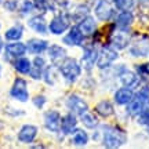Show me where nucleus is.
I'll list each match as a JSON object with an SVG mask.
<instances>
[{
    "label": "nucleus",
    "mask_w": 149,
    "mask_h": 149,
    "mask_svg": "<svg viewBox=\"0 0 149 149\" xmlns=\"http://www.w3.org/2000/svg\"><path fill=\"white\" fill-rule=\"evenodd\" d=\"M95 112L98 115H101L102 117H108V116H112L113 115V105H112V102L109 101H101L100 104H97L95 107Z\"/></svg>",
    "instance_id": "nucleus-24"
},
{
    "label": "nucleus",
    "mask_w": 149,
    "mask_h": 149,
    "mask_svg": "<svg viewBox=\"0 0 149 149\" xmlns=\"http://www.w3.org/2000/svg\"><path fill=\"white\" fill-rule=\"evenodd\" d=\"M32 8H33V4L32 3H31V1H24V4H22V13H24V14H26V13H31V11H32Z\"/></svg>",
    "instance_id": "nucleus-33"
},
{
    "label": "nucleus",
    "mask_w": 149,
    "mask_h": 149,
    "mask_svg": "<svg viewBox=\"0 0 149 149\" xmlns=\"http://www.w3.org/2000/svg\"><path fill=\"white\" fill-rule=\"evenodd\" d=\"M44 126L51 133H58L61 130V115L57 111H48L44 115Z\"/></svg>",
    "instance_id": "nucleus-9"
},
{
    "label": "nucleus",
    "mask_w": 149,
    "mask_h": 149,
    "mask_svg": "<svg viewBox=\"0 0 149 149\" xmlns=\"http://www.w3.org/2000/svg\"><path fill=\"white\" fill-rule=\"evenodd\" d=\"M4 7L7 8V10L14 11V10H15V7H17V1H15V0H10V1H6V3H4Z\"/></svg>",
    "instance_id": "nucleus-35"
},
{
    "label": "nucleus",
    "mask_w": 149,
    "mask_h": 149,
    "mask_svg": "<svg viewBox=\"0 0 149 149\" xmlns=\"http://www.w3.org/2000/svg\"><path fill=\"white\" fill-rule=\"evenodd\" d=\"M134 21V15L131 11H122L116 17V25L119 28H126L127 29Z\"/></svg>",
    "instance_id": "nucleus-23"
},
{
    "label": "nucleus",
    "mask_w": 149,
    "mask_h": 149,
    "mask_svg": "<svg viewBox=\"0 0 149 149\" xmlns=\"http://www.w3.org/2000/svg\"><path fill=\"white\" fill-rule=\"evenodd\" d=\"M77 28L81 31V33H83L84 36H91V35H94V32L97 31V22L93 17L86 15L81 18V21H80Z\"/></svg>",
    "instance_id": "nucleus-14"
},
{
    "label": "nucleus",
    "mask_w": 149,
    "mask_h": 149,
    "mask_svg": "<svg viewBox=\"0 0 149 149\" xmlns=\"http://www.w3.org/2000/svg\"><path fill=\"white\" fill-rule=\"evenodd\" d=\"M149 104V87H142L141 90L133 97V100L128 102L127 112L131 116H138L141 111H144L146 105Z\"/></svg>",
    "instance_id": "nucleus-2"
},
{
    "label": "nucleus",
    "mask_w": 149,
    "mask_h": 149,
    "mask_svg": "<svg viewBox=\"0 0 149 149\" xmlns=\"http://www.w3.org/2000/svg\"><path fill=\"white\" fill-rule=\"evenodd\" d=\"M66 105L69 108V111L74 115H79L81 116L84 112L88 111V107H87V104L83 98H80L79 95H70L68 98V101H66Z\"/></svg>",
    "instance_id": "nucleus-10"
},
{
    "label": "nucleus",
    "mask_w": 149,
    "mask_h": 149,
    "mask_svg": "<svg viewBox=\"0 0 149 149\" xmlns=\"http://www.w3.org/2000/svg\"><path fill=\"white\" fill-rule=\"evenodd\" d=\"M35 7L40 11H54L53 0H33Z\"/></svg>",
    "instance_id": "nucleus-29"
},
{
    "label": "nucleus",
    "mask_w": 149,
    "mask_h": 149,
    "mask_svg": "<svg viewBox=\"0 0 149 149\" xmlns=\"http://www.w3.org/2000/svg\"><path fill=\"white\" fill-rule=\"evenodd\" d=\"M59 72L62 74L66 81L69 83H73L74 80L80 76V72H81V68H80L79 62L73 58H65L61 65H59Z\"/></svg>",
    "instance_id": "nucleus-3"
},
{
    "label": "nucleus",
    "mask_w": 149,
    "mask_h": 149,
    "mask_svg": "<svg viewBox=\"0 0 149 149\" xmlns=\"http://www.w3.org/2000/svg\"><path fill=\"white\" fill-rule=\"evenodd\" d=\"M33 104L36 105V108H42L46 104V98L44 97H35L33 98Z\"/></svg>",
    "instance_id": "nucleus-34"
},
{
    "label": "nucleus",
    "mask_w": 149,
    "mask_h": 149,
    "mask_svg": "<svg viewBox=\"0 0 149 149\" xmlns=\"http://www.w3.org/2000/svg\"><path fill=\"white\" fill-rule=\"evenodd\" d=\"M113 3L116 6V8L122 11H130L134 8L135 1L134 0H113Z\"/></svg>",
    "instance_id": "nucleus-30"
},
{
    "label": "nucleus",
    "mask_w": 149,
    "mask_h": 149,
    "mask_svg": "<svg viewBox=\"0 0 149 149\" xmlns=\"http://www.w3.org/2000/svg\"><path fill=\"white\" fill-rule=\"evenodd\" d=\"M119 57V54L111 47H104L98 53V57H97V66L100 69H105L108 66H111L112 62H115Z\"/></svg>",
    "instance_id": "nucleus-4"
},
{
    "label": "nucleus",
    "mask_w": 149,
    "mask_h": 149,
    "mask_svg": "<svg viewBox=\"0 0 149 149\" xmlns=\"http://www.w3.org/2000/svg\"><path fill=\"white\" fill-rule=\"evenodd\" d=\"M81 123L84 124L87 128H94L98 126V120H97V117L90 113V112H84L83 115H81Z\"/></svg>",
    "instance_id": "nucleus-28"
},
{
    "label": "nucleus",
    "mask_w": 149,
    "mask_h": 149,
    "mask_svg": "<svg viewBox=\"0 0 149 149\" xmlns=\"http://www.w3.org/2000/svg\"><path fill=\"white\" fill-rule=\"evenodd\" d=\"M138 123L142 126H149V109L145 108L144 111L138 113Z\"/></svg>",
    "instance_id": "nucleus-32"
},
{
    "label": "nucleus",
    "mask_w": 149,
    "mask_h": 149,
    "mask_svg": "<svg viewBox=\"0 0 149 149\" xmlns=\"http://www.w3.org/2000/svg\"><path fill=\"white\" fill-rule=\"evenodd\" d=\"M44 65H46V61L42 57H36L32 62V69L29 72V74L32 76L33 79H42L43 77V70H44Z\"/></svg>",
    "instance_id": "nucleus-20"
},
{
    "label": "nucleus",
    "mask_w": 149,
    "mask_h": 149,
    "mask_svg": "<svg viewBox=\"0 0 149 149\" xmlns=\"http://www.w3.org/2000/svg\"><path fill=\"white\" fill-rule=\"evenodd\" d=\"M26 44H24V43H10V44H7L6 46V53L7 55H10V57H14V58H19L22 57L24 54L26 53Z\"/></svg>",
    "instance_id": "nucleus-19"
},
{
    "label": "nucleus",
    "mask_w": 149,
    "mask_h": 149,
    "mask_svg": "<svg viewBox=\"0 0 149 149\" xmlns=\"http://www.w3.org/2000/svg\"><path fill=\"white\" fill-rule=\"evenodd\" d=\"M69 17L68 15H64V14H61V15H57L54 17L51 22H50V32L54 33V35H62V33L69 28Z\"/></svg>",
    "instance_id": "nucleus-7"
},
{
    "label": "nucleus",
    "mask_w": 149,
    "mask_h": 149,
    "mask_svg": "<svg viewBox=\"0 0 149 149\" xmlns=\"http://www.w3.org/2000/svg\"><path fill=\"white\" fill-rule=\"evenodd\" d=\"M130 33L126 31V28H119V31H115L111 36V44L117 50H123L130 44Z\"/></svg>",
    "instance_id": "nucleus-6"
},
{
    "label": "nucleus",
    "mask_w": 149,
    "mask_h": 149,
    "mask_svg": "<svg viewBox=\"0 0 149 149\" xmlns=\"http://www.w3.org/2000/svg\"><path fill=\"white\" fill-rule=\"evenodd\" d=\"M76 124H77L76 115L72 113V112L68 113V115H65L64 117H61V131H62V134L68 135V134L73 133Z\"/></svg>",
    "instance_id": "nucleus-13"
},
{
    "label": "nucleus",
    "mask_w": 149,
    "mask_h": 149,
    "mask_svg": "<svg viewBox=\"0 0 149 149\" xmlns=\"http://www.w3.org/2000/svg\"><path fill=\"white\" fill-rule=\"evenodd\" d=\"M119 79H120V83H122L124 87H134V86L138 84L139 76L137 73L131 72V70L124 69L122 73L119 74Z\"/></svg>",
    "instance_id": "nucleus-18"
},
{
    "label": "nucleus",
    "mask_w": 149,
    "mask_h": 149,
    "mask_svg": "<svg viewBox=\"0 0 149 149\" xmlns=\"http://www.w3.org/2000/svg\"><path fill=\"white\" fill-rule=\"evenodd\" d=\"M37 135V127L32 124H25L22 126L19 133H18V141L22 144H31Z\"/></svg>",
    "instance_id": "nucleus-11"
},
{
    "label": "nucleus",
    "mask_w": 149,
    "mask_h": 149,
    "mask_svg": "<svg viewBox=\"0 0 149 149\" xmlns=\"http://www.w3.org/2000/svg\"><path fill=\"white\" fill-rule=\"evenodd\" d=\"M148 134H149V128H148Z\"/></svg>",
    "instance_id": "nucleus-39"
},
{
    "label": "nucleus",
    "mask_w": 149,
    "mask_h": 149,
    "mask_svg": "<svg viewBox=\"0 0 149 149\" xmlns=\"http://www.w3.org/2000/svg\"><path fill=\"white\" fill-rule=\"evenodd\" d=\"M14 68L17 69V72H19V73H22V74L29 73L31 69H32V62H31L28 58L19 57V58L14 62Z\"/></svg>",
    "instance_id": "nucleus-25"
},
{
    "label": "nucleus",
    "mask_w": 149,
    "mask_h": 149,
    "mask_svg": "<svg viewBox=\"0 0 149 149\" xmlns=\"http://www.w3.org/2000/svg\"><path fill=\"white\" fill-rule=\"evenodd\" d=\"M0 74H1V66H0Z\"/></svg>",
    "instance_id": "nucleus-38"
},
{
    "label": "nucleus",
    "mask_w": 149,
    "mask_h": 149,
    "mask_svg": "<svg viewBox=\"0 0 149 149\" xmlns=\"http://www.w3.org/2000/svg\"><path fill=\"white\" fill-rule=\"evenodd\" d=\"M139 1H141V3H146L148 0H139Z\"/></svg>",
    "instance_id": "nucleus-37"
},
{
    "label": "nucleus",
    "mask_w": 149,
    "mask_h": 149,
    "mask_svg": "<svg viewBox=\"0 0 149 149\" xmlns=\"http://www.w3.org/2000/svg\"><path fill=\"white\" fill-rule=\"evenodd\" d=\"M83 39H84V35L81 33V31L79 28L74 26L68 32V35L64 37L62 42L65 44H68V46H80L83 43Z\"/></svg>",
    "instance_id": "nucleus-12"
},
{
    "label": "nucleus",
    "mask_w": 149,
    "mask_h": 149,
    "mask_svg": "<svg viewBox=\"0 0 149 149\" xmlns=\"http://www.w3.org/2000/svg\"><path fill=\"white\" fill-rule=\"evenodd\" d=\"M127 135L126 133L117 127H104V134H102V145L105 148H119L126 144Z\"/></svg>",
    "instance_id": "nucleus-1"
},
{
    "label": "nucleus",
    "mask_w": 149,
    "mask_h": 149,
    "mask_svg": "<svg viewBox=\"0 0 149 149\" xmlns=\"http://www.w3.org/2000/svg\"><path fill=\"white\" fill-rule=\"evenodd\" d=\"M133 97H134V93L131 88L123 87V88H119L115 93V102L119 104V105H127L128 102L133 100Z\"/></svg>",
    "instance_id": "nucleus-17"
},
{
    "label": "nucleus",
    "mask_w": 149,
    "mask_h": 149,
    "mask_svg": "<svg viewBox=\"0 0 149 149\" xmlns=\"http://www.w3.org/2000/svg\"><path fill=\"white\" fill-rule=\"evenodd\" d=\"M72 142L73 145H79V146H83L88 142V135L86 131L83 130H76L73 134V137H72Z\"/></svg>",
    "instance_id": "nucleus-27"
},
{
    "label": "nucleus",
    "mask_w": 149,
    "mask_h": 149,
    "mask_svg": "<svg viewBox=\"0 0 149 149\" xmlns=\"http://www.w3.org/2000/svg\"><path fill=\"white\" fill-rule=\"evenodd\" d=\"M48 53H50L48 55H50L51 61H53L55 65H58V66H59V65H61V62L65 59V54H66V51H65L61 46L54 44V46H51V47H50Z\"/></svg>",
    "instance_id": "nucleus-21"
},
{
    "label": "nucleus",
    "mask_w": 149,
    "mask_h": 149,
    "mask_svg": "<svg viewBox=\"0 0 149 149\" xmlns=\"http://www.w3.org/2000/svg\"><path fill=\"white\" fill-rule=\"evenodd\" d=\"M10 95L17 100V101H21V102H26L28 98H29V93H28L26 88V81L24 79H15L14 84L11 87L10 90Z\"/></svg>",
    "instance_id": "nucleus-5"
},
{
    "label": "nucleus",
    "mask_w": 149,
    "mask_h": 149,
    "mask_svg": "<svg viewBox=\"0 0 149 149\" xmlns=\"http://www.w3.org/2000/svg\"><path fill=\"white\" fill-rule=\"evenodd\" d=\"M94 13L100 21H109L113 17V8L108 0H100L94 8Z\"/></svg>",
    "instance_id": "nucleus-8"
},
{
    "label": "nucleus",
    "mask_w": 149,
    "mask_h": 149,
    "mask_svg": "<svg viewBox=\"0 0 149 149\" xmlns=\"http://www.w3.org/2000/svg\"><path fill=\"white\" fill-rule=\"evenodd\" d=\"M0 1H1V0H0Z\"/></svg>",
    "instance_id": "nucleus-40"
},
{
    "label": "nucleus",
    "mask_w": 149,
    "mask_h": 149,
    "mask_svg": "<svg viewBox=\"0 0 149 149\" xmlns=\"http://www.w3.org/2000/svg\"><path fill=\"white\" fill-rule=\"evenodd\" d=\"M97 57H98V51L94 47H87L84 50V55H83V65L87 69H91L93 65L97 62Z\"/></svg>",
    "instance_id": "nucleus-22"
},
{
    "label": "nucleus",
    "mask_w": 149,
    "mask_h": 149,
    "mask_svg": "<svg viewBox=\"0 0 149 149\" xmlns=\"http://www.w3.org/2000/svg\"><path fill=\"white\" fill-rule=\"evenodd\" d=\"M1 50H3V39L0 37V51H1Z\"/></svg>",
    "instance_id": "nucleus-36"
},
{
    "label": "nucleus",
    "mask_w": 149,
    "mask_h": 149,
    "mask_svg": "<svg viewBox=\"0 0 149 149\" xmlns=\"http://www.w3.org/2000/svg\"><path fill=\"white\" fill-rule=\"evenodd\" d=\"M137 74L139 76V79H142L145 83H149V64H139L137 65Z\"/></svg>",
    "instance_id": "nucleus-31"
},
{
    "label": "nucleus",
    "mask_w": 149,
    "mask_h": 149,
    "mask_svg": "<svg viewBox=\"0 0 149 149\" xmlns=\"http://www.w3.org/2000/svg\"><path fill=\"white\" fill-rule=\"evenodd\" d=\"M24 35V28L21 25H15V26L7 29V32L4 33V37L7 40H19Z\"/></svg>",
    "instance_id": "nucleus-26"
},
{
    "label": "nucleus",
    "mask_w": 149,
    "mask_h": 149,
    "mask_svg": "<svg viewBox=\"0 0 149 149\" xmlns=\"http://www.w3.org/2000/svg\"><path fill=\"white\" fill-rule=\"evenodd\" d=\"M26 48L31 54H40L48 48V42L42 40V39H31V40H28Z\"/></svg>",
    "instance_id": "nucleus-16"
},
{
    "label": "nucleus",
    "mask_w": 149,
    "mask_h": 149,
    "mask_svg": "<svg viewBox=\"0 0 149 149\" xmlns=\"http://www.w3.org/2000/svg\"><path fill=\"white\" fill-rule=\"evenodd\" d=\"M28 25L36 33H42V35H46V33H47V24H46V19H44L42 15H35V17H32V18H29Z\"/></svg>",
    "instance_id": "nucleus-15"
}]
</instances>
